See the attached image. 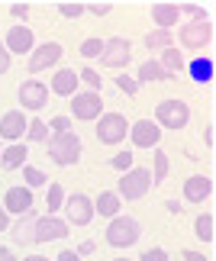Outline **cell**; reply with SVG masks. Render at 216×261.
<instances>
[{
	"instance_id": "obj_7",
	"label": "cell",
	"mask_w": 216,
	"mask_h": 261,
	"mask_svg": "<svg viewBox=\"0 0 216 261\" xmlns=\"http://www.w3.org/2000/svg\"><path fill=\"white\" fill-rule=\"evenodd\" d=\"M210 39H213L210 19H194V23H187L181 29V45L184 48H203V45H210Z\"/></svg>"
},
{
	"instance_id": "obj_32",
	"label": "cell",
	"mask_w": 216,
	"mask_h": 261,
	"mask_svg": "<svg viewBox=\"0 0 216 261\" xmlns=\"http://www.w3.org/2000/svg\"><path fill=\"white\" fill-rule=\"evenodd\" d=\"M110 165L116 168V171H129V168H132V152H116L113 158H110Z\"/></svg>"
},
{
	"instance_id": "obj_25",
	"label": "cell",
	"mask_w": 216,
	"mask_h": 261,
	"mask_svg": "<svg viewBox=\"0 0 216 261\" xmlns=\"http://www.w3.org/2000/svg\"><path fill=\"white\" fill-rule=\"evenodd\" d=\"M139 81H168V74L161 71L158 62H145V65L139 68Z\"/></svg>"
},
{
	"instance_id": "obj_49",
	"label": "cell",
	"mask_w": 216,
	"mask_h": 261,
	"mask_svg": "<svg viewBox=\"0 0 216 261\" xmlns=\"http://www.w3.org/2000/svg\"><path fill=\"white\" fill-rule=\"evenodd\" d=\"M116 261H126V258H116Z\"/></svg>"
},
{
	"instance_id": "obj_13",
	"label": "cell",
	"mask_w": 216,
	"mask_h": 261,
	"mask_svg": "<svg viewBox=\"0 0 216 261\" xmlns=\"http://www.w3.org/2000/svg\"><path fill=\"white\" fill-rule=\"evenodd\" d=\"M100 94H74V103H71V110H74V116L77 119H97L100 116Z\"/></svg>"
},
{
	"instance_id": "obj_34",
	"label": "cell",
	"mask_w": 216,
	"mask_h": 261,
	"mask_svg": "<svg viewBox=\"0 0 216 261\" xmlns=\"http://www.w3.org/2000/svg\"><path fill=\"white\" fill-rule=\"evenodd\" d=\"M116 87H120L123 90V94H136V90H139V81H132V77H126V74H120V77H116Z\"/></svg>"
},
{
	"instance_id": "obj_40",
	"label": "cell",
	"mask_w": 216,
	"mask_h": 261,
	"mask_svg": "<svg viewBox=\"0 0 216 261\" xmlns=\"http://www.w3.org/2000/svg\"><path fill=\"white\" fill-rule=\"evenodd\" d=\"M7 68H10V52H7V45L0 42V74H4Z\"/></svg>"
},
{
	"instance_id": "obj_4",
	"label": "cell",
	"mask_w": 216,
	"mask_h": 261,
	"mask_svg": "<svg viewBox=\"0 0 216 261\" xmlns=\"http://www.w3.org/2000/svg\"><path fill=\"white\" fill-rule=\"evenodd\" d=\"M155 116H158V123L165 129H184L191 119V110L184 100H161L158 107H155Z\"/></svg>"
},
{
	"instance_id": "obj_3",
	"label": "cell",
	"mask_w": 216,
	"mask_h": 261,
	"mask_svg": "<svg viewBox=\"0 0 216 261\" xmlns=\"http://www.w3.org/2000/svg\"><path fill=\"white\" fill-rule=\"evenodd\" d=\"M152 187V171L149 168H129V171L123 174L120 180V190H116V197H126V200H142L149 194Z\"/></svg>"
},
{
	"instance_id": "obj_1",
	"label": "cell",
	"mask_w": 216,
	"mask_h": 261,
	"mask_svg": "<svg viewBox=\"0 0 216 261\" xmlns=\"http://www.w3.org/2000/svg\"><path fill=\"white\" fill-rule=\"evenodd\" d=\"M139 236H142V226L132 216H113V223L106 226V242L113 248H129L139 242Z\"/></svg>"
},
{
	"instance_id": "obj_2",
	"label": "cell",
	"mask_w": 216,
	"mask_h": 261,
	"mask_svg": "<svg viewBox=\"0 0 216 261\" xmlns=\"http://www.w3.org/2000/svg\"><path fill=\"white\" fill-rule=\"evenodd\" d=\"M48 155H52L55 165H74L77 158H81V139H77L74 133H58L52 142H48Z\"/></svg>"
},
{
	"instance_id": "obj_19",
	"label": "cell",
	"mask_w": 216,
	"mask_h": 261,
	"mask_svg": "<svg viewBox=\"0 0 216 261\" xmlns=\"http://www.w3.org/2000/svg\"><path fill=\"white\" fill-rule=\"evenodd\" d=\"M178 16H181L178 4H155V7H152V19L158 23V29H171V26H178Z\"/></svg>"
},
{
	"instance_id": "obj_6",
	"label": "cell",
	"mask_w": 216,
	"mask_h": 261,
	"mask_svg": "<svg viewBox=\"0 0 216 261\" xmlns=\"http://www.w3.org/2000/svg\"><path fill=\"white\" fill-rule=\"evenodd\" d=\"M129 58H132V45L126 42L123 36H113V39H106V42H103L100 62L106 68H123V65H129Z\"/></svg>"
},
{
	"instance_id": "obj_47",
	"label": "cell",
	"mask_w": 216,
	"mask_h": 261,
	"mask_svg": "<svg viewBox=\"0 0 216 261\" xmlns=\"http://www.w3.org/2000/svg\"><path fill=\"white\" fill-rule=\"evenodd\" d=\"M0 261H16V258H13V252H10V248H0Z\"/></svg>"
},
{
	"instance_id": "obj_48",
	"label": "cell",
	"mask_w": 216,
	"mask_h": 261,
	"mask_svg": "<svg viewBox=\"0 0 216 261\" xmlns=\"http://www.w3.org/2000/svg\"><path fill=\"white\" fill-rule=\"evenodd\" d=\"M23 261H48V258H42V255H29V258H23Z\"/></svg>"
},
{
	"instance_id": "obj_17",
	"label": "cell",
	"mask_w": 216,
	"mask_h": 261,
	"mask_svg": "<svg viewBox=\"0 0 216 261\" xmlns=\"http://www.w3.org/2000/svg\"><path fill=\"white\" fill-rule=\"evenodd\" d=\"M7 52H16V55H26L33 52V29L26 26H13L7 36Z\"/></svg>"
},
{
	"instance_id": "obj_29",
	"label": "cell",
	"mask_w": 216,
	"mask_h": 261,
	"mask_svg": "<svg viewBox=\"0 0 216 261\" xmlns=\"http://www.w3.org/2000/svg\"><path fill=\"white\" fill-rule=\"evenodd\" d=\"M197 236L203 239V242H213V216L210 213L197 216Z\"/></svg>"
},
{
	"instance_id": "obj_24",
	"label": "cell",
	"mask_w": 216,
	"mask_h": 261,
	"mask_svg": "<svg viewBox=\"0 0 216 261\" xmlns=\"http://www.w3.org/2000/svg\"><path fill=\"white\" fill-rule=\"evenodd\" d=\"M97 210H100V216H116L120 213V197H116L113 190H103V194L97 197Z\"/></svg>"
},
{
	"instance_id": "obj_12",
	"label": "cell",
	"mask_w": 216,
	"mask_h": 261,
	"mask_svg": "<svg viewBox=\"0 0 216 261\" xmlns=\"http://www.w3.org/2000/svg\"><path fill=\"white\" fill-rule=\"evenodd\" d=\"M68 219H71L74 226H87V223L94 219V203H91L84 194L68 197Z\"/></svg>"
},
{
	"instance_id": "obj_33",
	"label": "cell",
	"mask_w": 216,
	"mask_h": 261,
	"mask_svg": "<svg viewBox=\"0 0 216 261\" xmlns=\"http://www.w3.org/2000/svg\"><path fill=\"white\" fill-rule=\"evenodd\" d=\"M77 77H81V81H84L87 87H91V90H94V94H97V90H100V84H103V77H100V74H97V71H94V68H84V71H81V74H77Z\"/></svg>"
},
{
	"instance_id": "obj_9",
	"label": "cell",
	"mask_w": 216,
	"mask_h": 261,
	"mask_svg": "<svg viewBox=\"0 0 216 261\" xmlns=\"http://www.w3.org/2000/svg\"><path fill=\"white\" fill-rule=\"evenodd\" d=\"M68 236V223L55 216H45V219H36V229H33V242H55V239H65Z\"/></svg>"
},
{
	"instance_id": "obj_11",
	"label": "cell",
	"mask_w": 216,
	"mask_h": 261,
	"mask_svg": "<svg viewBox=\"0 0 216 261\" xmlns=\"http://www.w3.org/2000/svg\"><path fill=\"white\" fill-rule=\"evenodd\" d=\"M58 58H62V45L58 42H45V45H39L36 52H33V58H29V71H45V68H52Z\"/></svg>"
},
{
	"instance_id": "obj_27",
	"label": "cell",
	"mask_w": 216,
	"mask_h": 261,
	"mask_svg": "<svg viewBox=\"0 0 216 261\" xmlns=\"http://www.w3.org/2000/svg\"><path fill=\"white\" fill-rule=\"evenodd\" d=\"M62 203H65V190H62V184H48V200H45L48 216H52L55 210H62Z\"/></svg>"
},
{
	"instance_id": "obj_30",
	"label": "cell",
	"mask_w": 216,
	"mask_h": 261,
	"mask_svg": "<svg viewBox=\"0 0 216 261\" xmlns=\"http://www.w3.org/2000/svg\"><path fill=\"white\" fill-rule=\"evenodd\" d=\"M26 136L33 139V142H45V136H48V126L42 123V119H33V123L26 126Z\"/></svg>"
},
{
	"instance_id": "obj_31",
	"label": "cell",
	"mask_w": 216,
	"mask_h": 261,
	"mask_svg": "<svg viewBox=\"0 0 216 261\" xmlns=\"http://www.w3.org/2000/svg\"><path fill=\"white\" fill-rule=\"evenodd\" d=\"M81 55L84 58H100L103 55V42H100V39H84V42H81Z\"/></svg>"
},
{
	"instance_id": "obj_35",
	"label": "cell",
	"mask_w": 216,
	"mask_h": 261,
	"mask_svg": "<svg viewBox=\"0 0 216 261\" xmlns=\"http://www.w3.org/2000/svg\"><path fill=\"white\" fill-rule=\"evenodd\" d=\"M26 184H33V187H39V184H45V174L39 171V168H26Z\"/></svg>"
},
{
	"instance_id": "obj_22",
	"label": "cell",
	"mask_w": 216,
	"mask_h": 261,
	"mask_svg": "<svg viewBox=\"0 0 216 261\" xmlns=\"http://www.w3.org/2000/svg\"><path fill=\"white\" fill-rule=\"evenodd\" d=\"M33 229H36V216H33V210H29V213H23L19 226H13V239L23 242V245H29L33 242Z\"/></svg>"
},
{
	"instance_id": "obj_23",
	"label": "cell",
	"mask_w": 216,
	"mask_h": 261,
	"mask_svg": "<svg viewBox=\"0 0 216 261\" xmlns=\"http://www.w3.org/2000/svg\"><path fill=\"white\" fill-rule=\"evenodd\" d=\"M26 158H29V155H26V145H13V148H7V152L0 155V165H4L7 171H13V168H19Z\"/></svg>"
},
{
	"instance_id": "obj_50",
	"label": "cell",
	"mask_w": 216,
	"mask_h": 261,
	"mask_svg": "<svg viewBox=\"0 0 216 261\" xmlns=\"http://www.w3.org/2000/svg\"><path fill=\"white\" fill-rule=\"evenodd\" d=\"M0 155H4V148H0Z\"/></svg>"
},
{
	"instance_id": "obj_42",
	"label": "cell",
	"mask_w": 216,
	"mask_h": 261,
	"mask_svg": "<svg viewBox=\"0 0 216 261\" xmlns=\"http://www.w3.org/2000/svg\"><path fill=\"white\" fill-rule=\"evenodd\" d=\"M13 16L26 19V16H29V7H26V4H13Z\"/></svg>"
},
{
	"instance_id": "obj_8",
	"label": "cell",
	"mask_w": 216,
	"mask_h": 261,
	"mask_svg": "<svg viewBox=\"0 0 216 261\" xmlns=\"http://www.w3.org/2000/svg\"><path fill=\"white\" fill-rule=\"evenodd\" d=\"M19 103L26 110H42L48 103V87L42 81H23L19 84Z\"/></svg>"
},
{
	"instance_id": "obj_36",
	"label": "cell",
	"mask_w": 216,
	"mask_h": 261,
	"mask_svg": "<svg viewBox=\"0 0 216 261\" xmlns=\"http://www.w3.org/2000/svg\"><path fill=\"white\" fill-rule=\"evenodd\" d=\"M142 261H168V252H165V248H149V252L142 255Z\"/></svg>"
},
{
	"instance_id": "obj_41",
	"label": "cell",
	"mask_w": 216,
	"mask_h": 261,
	"mask_svg": "<svg viewBox=\"0 0 216 261\" xmlns=\"http://www.w3.org/2000/svg\"><path fill=\"white\" fill-rule=\"evenodd\" d=\"M84 10H91V13H97V16H103V13H110V4H91V7H84Z\"/></svg>"
},
{
	"instance_id": "obj_5",
	"label": "cell",
	"mask_w": 216,
	"mask_h": 261,
	"mask_svg": "<svg viewBox=\"0 0 216 261\" xmlns=\"http://www.w3.org/2000/svg\"><path fill=\"white\" fill-rule=\"evenodd\" d=\"M126 133H129V123H126V116H120V113H106V116H100V126H97V139H100L103 145H116V142H123Z\"/></svg>"
},
{
	"instance_id": "obj_28",
	"label": "cell",
	"mask_w": 216,
	"mask_h": 261,
	"mask_svg": "<svg viewBox=\"0 0 216 261\" xmlns=\"http://www.w3.org/2000/svg\"><path fill=\"white\" fill-rule=\"evenodd\" d=\"M168 177V155L165 152H155V174H152V184H161Z\"/></svg>"
},
{
	"instance_id": "obj_44",
	"label": "cell",
	"mask_w": 216,
	"mask_h": 261,
	"mask_svg": "<svg viewBox=\"0 0 216 261\" xmlns=\"http://www.w3.org/2000/svg\"><path fill=\"white\" fill-rule=\"evenodd\" d=\"M184 261H207L200 252H184Z\"/></svg>"
},
{
	"instance_id": "obj_21",
	"label": "cell",
	"mask_w": 216,
	"mask_h": 261,
	"mask_svg": "<svg viewBox=\"0 0 216 261\" xmlns=\"http://www.w3.org/2000/svg\"><path fill=\"white\" fill-rule=\"evenodd\" d=\"M158 65H161V71L168 74V77H171V74H181L184 68H187V62H184V55L178 52V48H165V55H161Z\"/></svg>"
},
{
	"instance_id": "obj_20",
	"label": "cell",
	"mask_w": 216,
	"mask_h": 261,
	"mask_svg": "<svg viewBox=\"0 0 216 261\" xmlns=\"http://www.w3.org/2000/svg\"><path fill=\"white\" fill-rule=\"evenodd\" d=\"M187 74H191V81H197V84H210V81H213V58L197 55V58L187 65Z\"/></svg>"
},
{
	"instance_id": "obj_37",
	"label": "cell",
	"mask_w": 216,
	"mask_h": 261,
	"mask_svg": "<svg viewBox=\"0 0 216 261\" xmlns=\"http://www.w3.org/2000/svg\"><path fill=\"white\" fill-rule=\"evenodd\" d=\"M58 10H62V16H81V13H84L81 4H62Z\"/></svg>"
},
{
	"instance_id": "obj_45",
	"label": "cell",
	"mask_w": 216,
	"mask_h": 261,
	"mask_svg": "<svg viewBox=\"0 0 216 261\" xmlns=\"http://www.w3.org/2000/svg\"><path fill=\"white\" fill-rule=\"evenodd\" d=\"M58 261H81V258H77V252H62V255H58Z\"/></svg>"
},
{
	"instance_id": "obj_46",
	"label": "cell",
	"mask_w": 216,
	"mask_h": 261,
	"mask_svg": "<svg viewBox=\"0 0 216 261\" xmlns=\"http://www.w3.org/2000/svg\"><path fill=\"white\" fill-rule=\"evenodd\" d=\"M94 252V242H84L81 248H77V255H91Z\"/></svg>"
},
{
	"instance_id": "obj_26",
	"label": "cell",
	"mask_w": 216,
	"mask_h": 261,
	"mask_svg": "<svg viewBox=\"0 0 216 261\" xmlns=\"http://www.w3.org/2000/svg\"><path fill=\"white\" fill-rule=\"evenodd\" d=\"M145 45L149 48H171V29H155V33L145 36Z\"/></svg>"
},
{
	"instance_id": "obj_39",
	"label": "cell",
	"mask_w": 216,
	"mask_h": 261,
	"mask_svg": "<svg viewBox=\"0 0 216 261\" xmlns=\"http://www.w3.org/2000/svg\"><path fill=\"white\" fill-rule=\"evenodd\" d=\"M178 10H181V13H187V16H194V19H207V16H203V10H200V7H194V4L178 7Z\"/></svg>"
},
{
	"instance_id": "obj_15",
	"label": "cell",
	"mask_w": 216,
	"mask_h": 261,
	"mask_svg": "<svg viewBox=\"0 0 216 261\" xmlns=\"http://www.w3.org/2000/svg\"><path fill=\"white\" fill-rule=\"evenodd\" d=\"M210 194H213V180L203 177V174H194V177H187V184H184V197H187L191 203H203Z\"/></svg>"
},
{
	"instance_id": "obj_43",
	"label": "cell",
	"mask_w": 216,
	"mask_h": 261,
	"mask_svg": "<svg viewBox=\"0 0 216 261\" xmlns=\"http://www.w3.org/2000/svg\"><path fill=\"white\" fill-rule=\"evenodd\" d=\"M10 226V216H7V210L4 206H0V232H4V229Z\"/></svg>"
},
{
	"instance_id": "obj_18",
	"label": "cell",
	"mask_w": 216,
	"mask_h": 261,
	"mask_svg": "<svg viewBox=\"0 0 216 261\" xmlns=\"http://www.w3.org/2000/svg\"><path fill=\"white\" fill-rule=\"evenodd\" d=\"M77 84H81V77H77L74 68H62V71L55 74V81H52V90L58 97H74L77 94Z\"/></svg>"
},
{
	"instance_id": "obj_38",
	"label": "cell",
	"mask_w": 216,
	"mask_h": 261,
	"mask_svg": "<svg viewBox=\"0 0 216 261\" xmlns=\"http://www.w3.org/2000/svg\"><path fill=\"white\" fill-rule=\"evenodd\" d=\"M52 129H55V133H68V129H71V119H68V116H55Z\"/></svg>"
},
{
	"instance_id": "obj_16",
	"label": "cell",
	"mask_w": 216,
	"mask_h": 261,
	"mask_svg": "<svg viewBox=\"0 0 216 261\" xmlns=\"http://www.w3.org/2000/svg\"><path fill=\"white\" fill-rule=\"evenodd\" d=\"M26 116L19 113V110H10V113H4V119H0V139H19L26 133Z\"/></svg>"
},
{
	"instance_id": "obj_10",
	"label": "cell",
	"mask_w": 216,
	"mask_h": 261,
	"mask_svg": "<svg viewBox=\"0 0 216 261\" xmlns=\"http://www.w3.org/2000/svg\"><path fill=\"white\" fill-rule=\"evenodd\" d=\"M129 139H132V145L136 148H152V145H158V126L152 123V119H139V123H132L129 126Z\"/></svg>"
},
{
	"instance_id": "obj_14",
	"label": "cell",
	"mask_w": 216,
	"mask_h": 261,
	"mask_svg": "<svg viewBox=\"0 0 216 261\" xmlns=\"http://www.w3.org/2000/svg\"><path fill=\"white\" fill-rule=\"evenodd\" d=\"M4 210H7V213H19V216L29 213V210H33V190H29V187H10Z\"/></svg>"
}]
</instances>
